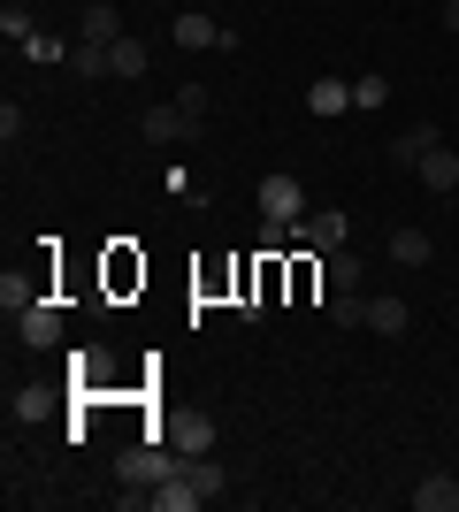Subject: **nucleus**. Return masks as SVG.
I'll return each mask as SVG.
<instances>
[{
  "label": "nucleus",
  "instance_id": "f257e3e1",
  "mask_svg": "<svg viewBox=\"0 0 459 512\" xmlns=\"http://www.w3.org/2000/svg\"><path fill=\"white\" fill-rule=\"evenodd\" d=\"M16 337L31 344V352H54V344L69 337V321H62V306H54V299H31V306H23V314H16Z\"/></svg>",
  "mask_w": 459,
  "mask_h": 512
},
{
  "label": "nucleus",
  "instance_id": "f03ea898",
  "mask_svg": "<svg viewBox=\"0 0 459 512\" xmlns=\"http://www.w3.org/2000/svg\"><path fill=\"white\" fill-rule=\"evenodd\" d=\"M261 222H306V184L299 176H261Z\"/></svg>",
  "mask_w": 459,
  "mask_h": 512
},
{
  "label": "nucleus",
  "instance_id": "7ed1b4c3",
  "mask_svg": "<svg viewBox=\"0 0 459 512\" xmlns=\"http://www.w3.org/2000/svg\"><path fill=\"white\" fill-rule=\"evenodd\" d=\"M176 46H184V54H207V46H215V54H230V46H238V31L192 8V16H176Z\"/></svg>",
  "mask_w": 459,
  "mask_h": 512
},
{
  "label": "nucleus",
  "instance_id": "20e7f679",
  "mask_svg": "<svg viewBox=\"0 0 459 512\" xmlns=\"http://www.w3.org/2000/svg\"><path fill=\"white\" fill-rule=\"evenodd\" d=\"M161 444H176L184 459H207V451H215V421H207V413H184V421L161 428Z\"/></svg>",
  "mask_w": 459,
  "mask_h": 512
},
{
  "label": "nucleus",
  "instance_id": "39448f33",
  "mask_svg": "<svg viewBox=\"0 0 459 512\" xmlns=\"http://www.w3.org/2000/svg\"><path fill=\"white\" fill-rule=\"evenodd\" d=\"M138 123H146V138H153V146H184V138H192V115H184V107H176V100L146 107Z\"/></svg>",
  "mask_w": 459,
  "mask_h": 512
},
{
  "label": "nucleus",
  "instance_id": "423d86ee",
  "mask_svg": "<svg viewBox=\"0 0 459 512\" xmlns=\"http://www.w3.org/2000/svg\"><path fill=\"white\" fill-rule=\"evenodd\" d=\"M207 497H199V482H192V467L184 474H169V482H153V512H199Z\"/></svg>",
  "mask_w": 459,
  "mask_h": 512
},
{
  "label": "nucleus",
  "instance_id": "0eeeda50",
  "mask_svg": "<svg viewBox=\"0 0 459 512\" xmlns=\"http://www.w3.org/2000/svg\"><path fill=\"white\" fill-rule=\"evenodd\" d=\"M414 176H421V184H429V192L444 199V192H452V184H459V153H452V146H444V138H437V146L421 153V169H414Z\"/></svg>",
  "mask_w": 459,
  "mask_h": 512
},
{
  "label": "nucleus",
  "instance_id": "6e6552de",
  "mask_svg": "<svg viewBox=\"0 0 459 512\" xmlns=\"http://www.w3.org/2000/svg\"><path fill=\"white\" fill-rule=\"evenodd\" d=\"M414 512H459V474H421L414 482Z\"/></svg>",
  "mask_w": 459,
  "mask_h": 512
},
{
  "label": "nucleus",
  "instance_id": "1a4fd4ad",
  "mask_svg": "<svg viewBox=\"0 0 459 512\" xmlns=\"http://www.w3.org/2000/svg\"><path fill=\"white\" fill-rule=\"evenodd\" d=\"M383 253H391L398 268H429V253H437V237H429V230H414V222H406V230H391V245H383Z\"/></svg>",
  "mask_w": 459,
  "mask_h": 512
},
{
  "label": "nucleus",
  "instance_id": "9d476101",
  "mask_svg": "<svg viewBox=\"0 0 459 512\" xmlns=\"http://www.w3.org/2000/svg\"><path fill=\"white\" fill-rule=\"evenodd\" d=\"M306 107H314V115H352V77H314V85H306Z\"/></svg>",
  "mask_w": 459,
  "mask_h": 512
},
{
  "label": "nucleus",
  "instance_id": "9b49d317",
  "mask_svg": "<svg viewBox=\"0 0 459 512\" xmlns=\"http://www.w3.org/2000/svg\"><path fill=\"white\" fill-rule=\"evenodd\" d=\"M345 230H352V222H345V214H337V207L306 214V245H322V253H337V245H345Z\"/></svg>",
  "mask_w": 459,
  "mask_h": 512
},
{
  "label": "nucleus",
  "instance_id": "f8f14e48",
  "mask_svg": "<svg viewBox=\"0 0 459 512\" xmlns=\"http://www.w3.org/2000/svg\"><path fill=\"white\" fill-rule=\"evenodd\" d=\"M429 146H437V130L414 123V130H398V138H391V161H398V169H421V153H429Z\"/></svg>",
  "mask_w": 459,
  "mask_h": 512
},
{
  "label": "nucleus",
  "instance_id": "ddd939ff",
  "mask_svg": "<svg viewBox=\"0 0 459 512\" xmlns=\"http://www.w3.org/2000/svg\"><path fill=\"white\" fill-rule=\"evenodd\" d=\"M322 260H329V291H360V283H368V260L345 253V245H337V253H322Z\"/></svg>",
  "mask_w": 459,
  "mask_h": 512
},
{
  "label": "nucleus",
  "instance_id": "4468645a",
  "mask_svg": "<svg viewBox=\"0 0 459 512\" xmlns=\"http://www.w3.org/2000/svg\"><path fill=\"white\" fill-rule=\"evenodd\" d=\"M406 321H414L406 299H368V329H375V337H406Z\"/></svg>",
  "mask_w": 459,
  "mask_h": 512
},
{
  "label": "nucleus",
  "instance_id": "2eb2a0df",
  "mask_svg": "<svg viewBox=\"0 0 459 512\" xmlns=\"http://www.w3.org/2000/svg\"><path fill=\"white\" fill-rule=\"evenodd\" d=\"M85 39L92 46H115V39H123V16H115L108 0H92V8H85Z\"/></svg>",
  "mask_w": 459,
  "mask_h": 512
},
{
  "label": "nucleus",
  "instance_id": "dca6fc26",
  "mask_svg": "<svg viewBox=\"0 0 459 512\" xmlns=\"http://www.w3.org/2000/svg\"><path fill=\"white\" fill-rule=\"evenodd\" d=\"M108 77H146V46H138L131 31H123V39L108 46Z\"/></svg>",
  "mask_w": 459,
  "mask_h": 512
},
{
  "label": "nucleus",
  "instance_id": "f3484780",
  "mask_svg": "<svg viewBox=\"0 0 459 512\" xmlns=\"http://www.w3.org/2000/svg\"><path fill=\"white\" fill-rule=\"evenodd\" d=\"M383 100H391V77H375V69H368V77H352V107H360V115H375Z\"/></svg>",
  "mask_w": 459,
  "mask_h": 512
},
{
  "label": "nucleus",
  "instance_id": "a211bd4d",
  "mask_svg": "<svg viewBox=\"0 0 459 512\" xmlns=\"http://www.w3.org/2000/svg\"><path fill=\"white\" fill-rule=\"evenodd\" d=\"M329 321H337V329H368V299H360V291H337Z\"/></svg>",
  "mask_w": 459,
  "mask_h": 512
},
{
  "label": "nucleus",
  "instance_id": "6ab92c4d",
  "mask_svg": "<svg viewBox=\"0 0 459 512\" xmlns=\"http://www.w3.org/2000/svg\"><path fill=\"white\" fill-rule=\"evenodd\" d=\"M46 413H54V390H46V383L16 390V421H46Z\"/></svg>",
  "mask_w": 459,
  "mask_h": 512
},
{
  "label": "nucleus",
  "instance_id": "aec40b11",
  "mask_svg": "<svg viewBox=\"0 0 459 512\" xmlns=\"http://www.w3.org/2000/svg\"><path fill=\"white\" fill-rule=\"evenodd\" d=\"M69 69H77V77H108V46L77 39V54H69Z\"/></svg>",
  "mask_w": 459,
  "mask_h": 512
},
{
  "label": "nucleus",
  "instance_id": "412c9836",
  "mask_svg": "<svg viewBox=\"0 0 459 512\" xmlns=\"http://www.w3.org/2000/svg\"><path fill=\"white\" fill-rule=\"evenodd\" d=\"M31 299H39V291H31V283H23L16 268H8V276H0V306H8V321H16L23 306H31Z\"/></svg>",
  "mask_w": 459,
  "mask_h": 512
},
{
  "label": "nucleus",
  "instance_id": "4be33fe9",
  "mask_svg": "<svg viewBox=\"0 0 459 512\" xmlns=\"http://www.w3.org/2000/svg\"><path fill=\"white\" fill-rule=\"evenodd\" d=\"M192 482H199V497H207V505H215V497L230 490V474H222L215 459H192Z\"/></svg>",
  "mask_w": 459,
  "mask_h": 512
},
{
  "label": "nucleus",
  "instance_id": "5701e85b",
  "mask_svg": "<svg viewBox=\"0 0 459 512\" xmlns=\"http://www.w3.org/2000/svg\"><path fill=\"white\" fill-rule=\"evenodd\" d=\"M0 39H8V46H23V39H39V23L23 16V8H0Z\"/></svg>",
  "mask_w": 459,
  "mask_h": 512
},
{
  "label": "nucleus",
  "instance_id": "b1692460",
  "mask_svg": "<svg viewBox=\"0 0 459 512\" xmlns=\"http://www.w3.org/2000/svg\"><path fill=\"white\" fill-rule=\"evenodd\" d=\"M0 146H8V153H16V146H23V107H16V100L0 107Z\"/></svg>",
  "mask_w": 459,
  "mask_h": 512
},
{
  "label": "nucleus",
  "instance_id": "393cba45",
  "mask_svg": "<svg viewBox=\"0 0 459 512\" xmlns=\"http://www.w3.org/2000/svg\"><path fill=\"white\" fill-rule=\"evenodd\" d=\"M176 107H184V115L199 123V115H207V85H184V92H176Z\"/></svg>",
  "mask_w": 459,
  "mask_h": 512
},
{
  "label": "nucleus",
  "instance_id": "a878e982",
  "mask_svg": "<svg viewBox=\"0 0 459 512\" xmlns=\"http://www.w3.org/2000/svg\"><path fill=\"white\" fill-rule=\"evenodd\" d=\"M444 31H459V0H444Z\"/></svg>",
  "mask_w": 459,
  "mask_h": 512
}]
</instances>
